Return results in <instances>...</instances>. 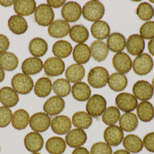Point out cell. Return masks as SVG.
Segmentation results:
<instances>
[{
  "mask_svg": "<svg viewBox=\"0 0 154 154\" xmlns=\"http://www.w3.org/2000/svg\"><path fill=\"white\" fill-rule=\"evenodd\" d=\"M52 88L51 80L48 78L43 77L39 79L36 82L34 86V93L39 97H46L50 94Z\"/></svg>",
  "mask_w": 154,
  "mask_h": 154,
  "instance_id": "cell-36",
  "label": "cell"
},
{
  "mask_svg": "<svg viewBox=\"0 0 154 154\" xmlns=\"http://www.w3.org/2000/svg\"><path fill=\"white\" fill-rule=\"evenodd\" d=\"M47 42L40 38L32 39L29 45V50L31 54L36 57H42L47 53L48 50Z\"/></svg>",
  "mask_w": 154,
  "mask_h": 154,
  "instance_id": "cell-34",
  "label": "cell"
},
{
  "mask_svg": "<svg viewBox=\"0 0 154 154\" xmlns=\"http://www.w3.org/2000/svg\"><path fill=\"white\" fill-rule=\"evenodd\" d=\"M112 63L115 69L122 74H127L132 67V59L127 53L124 52L115 54Z\"/></svg>",
  "mask_w": 154,
  "mask_h": 154,
  "instance_id": "cell-12",
  "label": "cell"
},
{
  "mask_svg": "<svg viewBox=\"0 0 154 154\" xmlns=\"http://www.w3.org/2000/svg\"><path fill=\"white\" fill-rule=\"evenodd\" d=\"M89 33L88 29L81 24L74 25L71 28L69 36L71 39L77 43H82L88 39Z\"/></svg>",
  "mask_w": 154,
  "mask_h": 154,
  "instance_id": "cell-40",
  "label": "cell"
},
{
  "mask_svg": "<svg viewBox=\"0 0 154 154\" xmlns=\"http://www.w3.org/2000/svg\"><path fill=\"white\" fill-rule=\"evenodd\" d=\"M144 39L140 35L133 34L128 37L126 43L128 52L133 56L140 55L143 52L145 49Z\"/></svg>",
  "mask_w": 154,
  "mask_h": 154,
  "instance_id": "cell-19",
  "label": "cell"
},
{
  "mask_svg": "<svg viewBox=\"0 0 154 154\" xmlns=\"http://www.w3.org/2000/svg\"><path fill=\"white\" fill-rule=\"evenodd\" d=\"M36 3L33 0H17L14 5V10L20 16L31 15L36 11Z\"/></svg>",
  "mask_w": 154,
  "mask_h": 154,
  "instance_id": "cell-23",
  "label": "cell"
},
{
  "mask_svg": "<svg viewBox=\"0 0 154 154\" xmlns=\"http://www.w3.org/2000/svg\"><path fill=\"white\" fill-rule=\"evenodd\" d=\"M153 65V61L151 56L147 53H142L134 60L133 70L137 75L144 76L151 72Z\"/></svg>",
  "mask_w": 154,
  "mask_h": 154,
  "instance_id": "cell-5",
  "label": "cell"
},
{
  "mask_svg": "<svg viewBox=\"0 0 154 154\" xmlns=\"http://www.w3.org/2000/svg\"><path fill=\"white\" fill-rule=\"evenodd\" d=\"M43 68V62L41 59L32 57L25 59L21 66L23 72L27 75L38 74L42 71Z\"/></svg>",
  "mask_w": 154,
  "mask_h": 154,
  "instance_id": "cell-21",
  "label": "cell"
},
{
  "mask_svg": "<svg viewBox=\"0 0 154 154\" xmlns=\"http://www.w3.org/2000/svg\"><path fill=\"white\" fill-rule=\"evenodd\" d=\"M136 13L142 20H149L153 16L154 9L152 5L148 3L142 2L138 5Z\"/></svg>",
  "mask_w": 154,
  "mask_h": 154,
  "instance_id": "cell-44",
  "label": "cell"
},
{
  "mask_svg": "<svg viewBox=\"0 0 154 154\" xmlns=\"http://www.w3.org/2000/svg\"><path fill=\"white\" fill-rule=\"evenodd\" d=\"M91 154H112L111 146L106 143L99 142L93 145L91 149Z\"/></svg>",
  "mask_w": 154,
  "mask_h": 154,
  "instance_id": "cell-46",
  "label": "cell"
},
{
  "mask_svg": "<svg viewBox=\"0 0 154 154\" xmlns=\"http://www.w3.org/2000/svg\"><path fill=\"white\" fill-rule=\"evenodd\" d=\"M31 154H41L39 153L35 152V153H32Z\"/></svg>",
  "mask_w": 154,
  "mask_h": 154,
  "instance_id": "cell-57",
  "label": "cell"
},
{
  "mask_svg": "<svg viewBox=\"0 0 154 154\" xmlns=\"http://www.w3.org/2000/svg\"><path fill=\"white\" fill-rule=\"evenodd\" d=\"M19 59L12 52H5L0 55V66L5 70L13 71L18 67Z\"/></svg>",
  "mask_w": 154,
  "mask_h": 154,
  "instance_id": "cell-38",
  "label": "cell"
},
{
  "mask_svg": "<svg viewBox=\"0 0 154 154\" xmlns=\"http://www.w3.org/2000/svg\"><path fill=\"white\" fill-rule=\"evenodd\" d=\"M8 24L10 30L16 35L23 34L28 30V24L26 20L19 15L11 16L8 20Z\"/></svg>",
  "mask_w": 154,
  "mask_h": 154,
  "instance_id": "cell-25",
  "label": "cell"
},
{
  "mask_svg": "<svg viewBox=\"0 0 154 154\" xmlns=\"http://www.w3.org/2000/svg\"><path fill=\"white\" fill-rule=\"evenodd\" d=\"M0 150H1V149H0Z\"/></svg>",
  "mask_w": 154,
  "mask_h": 154,
  "instance_id": "cell-59",
  "label": "cell"
},
{
  "mask_svg": "<svg viewBox=\"0 0 154 154\" xmlns=\"http://www.w3.org/2000/svg\"><path fill=\"white\" fill-rule=\"evenodd\" d=\"M109 74L105 68L97 67L90 70L88 74L89 84L94 88H102L108 82Z\"/></svg>",
  "mask_w": 154,
  "mask_h": 154,
  "instance_id": "cell-2",
  "label": "cell"
},
{
  "mask_svg": "<svg viewBox=\"0 0 154 154\" xmlns=\"http://www.w3.org/2000/svg\"><path fill=\"white\" fill-rule=\"evenodd\" d=\"M72 94L76 100L83 102L89 99L91 95V90L87 83L79 82L72 86Z\"/></svg>",
  "mask_w": 154,
  "mask_h": 154,
  "instance_id": "cell-26",
  "label": "cell"
},
{
  "mask_svg": "<svg viewBox=\"0 0 154 154\" xmlns=\"http://www.w3.org/2000/svg\"><path fill=\"white\" fill-rule=\"evenodd\" d=\"M85 70L82 65L74 64L68 67L65 76L68 81L71 83H77L83 79Z\"/></svg>",
  "mask_w": 154,
  "mask_h": 154,
  "instance_id": "cell-29",
  "label": "cell"
},
{
  "mask_svg": "<svg viewBox=\"0 0 154 154\" xmlns=\"http://www.w3.org/2000/svg\"><path fill=\"white\" fill-rule=\"evenodd\" d=\"M106 101L102 96L98 94L93 95L86 104V110L92 117L100 116L106 108Z\"/></svg>",
  "mask_w": 154,
  "mask_h": 154,
  "instance_id": "cell-4",
  "label": "cell"
},
{
  "mask_svg": "<svg viewBox=\"0 0 154 154\" xmlns=\"http://www.w3.org/2000/svg\"><path fill=\"white\" fill-rule=\"evenodd\" d=\"M110 31L109 24L103 20L95 22L91 28V32L93 37L99 40L106 39L109 35Z\"/></svg>",
  "mask_w": 154,
  "mask_h": 154,
  "instance_id": "cell-31",
  "label": "cell"
},
{
  "mask_svg": "<svg viewBox=\"0 0 154 154\" xmlns=\"http://www.w3.org/2000/svg\"><path fill=\"white\" fill-rule=\"evenodd\" d=\"M152 86L154 90V78L153 79L152 81Z\"/></svg>",
  "mask_w": 154,
  "mask_h": 154,
  "instance_id": "cell-56",
  "label": "cell"
},
{
  "mask_svg": "<svg viewBox=\"0 0 154 154\" xmlns=\"http://www.w3.org/2000/svg\"><path fill=\"white\" fill-rule=\"evenodd\" d=\"M113 154H130L128 151L125 150H119L116 151Z\"/></svg>",
  "mask_w": 154,
  "mask_h": 154,
  "instance_id": "cell-55",
  "label": "cell"
},
{
  "mask_svg": "<svg viewBox=\"0 0 154 154\" xmlns=\"http://www.w3.org/2000/svg\"><path fill=\"white\" fill-rule=\"evenodd\" d=\"M65 69V62L60 58L51 57L46 60L44 63V71L50 77H57L62 75Z\"/></svg>",
  "mask_w": 154,
  "mask_h": 154,
  "instance_id": "cell-10",
  "label": "cell"
},
{
  "mask_svg": "<svg viewBox=\"0 0 154 154\" xmlns=\"http://www.w3.org/2000/svg\"><path fill=\"white\" fill-rule=\"evenodd\" d=\"M51 118L48 114L43 112L34 114L31 117L29 125L36 132L42 133L48 130L51 125Z\"/></svg>",
  "mask_w": 154,
  "mask_h": 154,
  "instance_id": "cell-9",
  "label": "cell"
},
{
  "mask_svg": "<svg viewBox=\"0 0 154 154\" xmlns=\"http://www.w3.org/2000/svg\"><path fill=\"white\" fill-rule=\"evenodd\" d=\"M123 144L127 151L133 153H139L143 147V143L141 138L134 134L127 135L123 140Z\"/></svg>",
  "mask_w": 154,
  "mask_h": 154,
  "instance_id": "cell-28",
  "label": "cell"
},
{
  "mask_svg": "<svg viewBox=\"0 0 154 154\" xmlns=\"http://www.w3.org/2000/svg\"><path fill=\"white\" fill-rule=\"evenodd\" d=\"M120 112L119 109L115 106L108 108L102 116L103 122L108 125H114L119 120Z\"/></svg>",
  "mask_w": 154,
  "mask_h": 154,
  "instance_id": "cell-43",
  "label": "cell"
},
{
  "mask_svg": "<svg viewBox=\"0 0 154 154\" xmlns=\"http://www.w3.org/2000/svg\"><path fill=\"white\" fill-rule=\"evenodd\" d=\"M123 130L116 125L109 126L106 128L104 133V138L106 143L113 146L119 145L124 139Z\"/></svg>",
  "mask_w": 154,
  "mask_h": 154,
  "instance_id": "cell-14",
  "label": "cell"
},
{
  "mask_svg": "<svg viewBox=\"0 0 154 154\" xmlns=\"http://www.w3.org/2000/svg\"><path fill=\"white\" fill-rule=\"evenodd\" d=\"M66 148V142L61 137H53L47 141L46 148L51 154H62Z\"/></svg>",
  "mask_w": 154,
  "mask_h": 154,
  "instance_id": "cell-35",
  "label": "cell"
},
{
  "mask_svg": "<svg viewBox=\"0 0 154 154\" xmlns=\"http://www.w3.org/2000/svg\"><path fill=\"white\" fill-rule=\"evenodd\" d=\"M87 140V135L83 130L75 128L69 132L66 137L67 144L72 148H77L84 145Z\"/></svg>",
  "mask_w": 154,
  "mask_h": 154,
  "instance_id": "cell-18",
  "label": "cell"
},
{
  "mask_svg": "<svg viewBox=\"0 0 154 154\" xmlns=\"http://www.w3.org/2000/svg\"><path fill=\"white\" fill-rule=\"evenodd\" d=\"M12 118L11 110L5 106L0 107V127H5L10 124Z\"/></svg>",
  "mask_w": 154,
  "mask_h": 154,
  "instance_id": "cell-45",
  "label": "cell"
},
{
  "mask_svg": "<svg viewBox=\"0 0 154 154\" xmlns=\"http://www.w3.org/2000/svg\"><path fill=\"white\" fill-rule=\"evenodd\" d=\"M141 37L146 39L154 38V21H148L144 24L140 29Z\"/></svg>",
  "mask_w": 154,
  "mask_h": 154,
  "instance_id": "cell-47",
  "label": "cell"
},
{
  "mask_svg": "<svg viewBox=\"0 0 154 154\" xmlns=\"http://www.w3.org/2000/svg\"><path fill=\"white\" fill-rule=\"evenodd\" d=\"M72 123L74 126L81 129L88 128L92 123L91 116L83 111L76 112L72 117Z\"/></svg>",
  "mask_w": 154,
  "mask_h": 154,
  "instance_id": "cell-41",
  "label": "cell"
},
{
  "mask_svg": "<svg viewBox=\"0 0 154 154\" xmlns=\"http://www.w3.org/2000/svg\"><path fill=\"white\" fill-rule=\"evenodd\" d=\"M126 77L121 73H114L109 78V86L116 92H120L125 89L128 85Z\"/></svg>",
  "mask_w": 154,
  "mask_h": 154,
  "instance_id": "cell-37",
  "label": "cell"
},
{
  "mask_svg": "<svg viewBox=\"0 0 154 154\" xmlns=\"http://www.w3.org/2000/svg\"><path fill=\"white\" fill-rule=\"evenodd\" d=\"M11 86L16 92L21 95H27L30 93L34 86L32 78L23 73H18L11 80Z\"/></svg>",
  "mask_w": 154,
  "mask_h": 154,
  "instance_id": "cell-3",
  "label": "cell"
},
{
  "mask_svg": "<svg viewBox=\"0 0 154 154\" xmlns=\"http://www.w3.org/2000/svg\"><path fill=\"white\" fill-rule=\"evenodd\" d=\"M54 93L58 96L65 97L70 94L71 85L69 81L65 79H58L54 81L53 85Z\"/></svg>",
  "mask_w": 154,
  "mask_h": 154,
  "instance_id": "cell-42",
  "label": "cell"
},
{
  "mask_svg": "<svg viewBox=\"0 0 154 154\" xmlns=\"http://www.w3.org/2000/svg\"><path fill=\"white\" fill-rule=\"evenodd\" d=\"M10 44L8 38L3 34H0V54L6 52L9 49Z\"/></svg>",
  "mask_w": 154,
  "mask_h": 154,
  "instance_id": "cell-49",
  "label": "cell"
},
{
  "mask_svg": "<svg viewBox=\"0 0 154 154\" xmlns=\"http://www.w3.org/2000/svg\"><path fill=\"white\" fill-rule=\"evenodd\" d=\"M143 143L147 151L154 152V132L149 133L144 137Z\"/></svg>",
  "mask_w": 154,
  "mask_h": 154,
  "instance_id": "cell-48",
  "label": "cell"
},
{
  "mask_svg": "<svg viewBox=\"0 0 154 154\" xmlns=\"http://www.w3.org/2000/svg\"><path fill=\"white\" fill-rule=\"evenodd\" d=\"M55 13L48 5L42 4L36 8L34 18L36 22L42 26L47 27L50 25L54 20Z\"/></svg>",
  "mask_w": 154,
  "mask_h": 154,
  "instance_id": "cell-6",
  "label": "cell"
},
{
  "mask_svg": "<svg viewBox=\"0 0 154 154\" xmlns=\"http://www.w3.org/2000/svg\"><path fill=\"white\" fill-rule=\"evenodd\" d=\"M91 54L93 58L98 62L105 60L109 53V50L106 43L102 41L93 42L90 46Z\"/></svg>",
  "mask_w": 154,
  "mask_h": 154,
  "instance_id": "cell-24",
  "label": "cell"
},
{
  "mask_svg": "<svg viewBox=\"0 0 154 154\" xmlns=\"http://www.w3.org/2000/svg\"><path fill=\"white\" fill-rule=\"evenodd\" d=\"M65 107L64 99L58 96H53L50 98L45 102L43 106V110L51 116L57 115L60 114Z\"/></svg>",
  "mask_w": 154,
  "mask_h": 154,
  "instance_id": "cell-15",
  "label": "cell"
},
{
  "mask_svg": "<svg viewBox=\"0 0 154 154\" xmlns=\"http://www.w3.org/2000/svg\"><path fill=\"white\" fill-rule=\"evenodd\" d=\"M15 1L14 0H10V1H4V0H0V5L4 7H9L11 6L14 3H15Z\"/></svg>",
  "mask_w": 154,
  "mask_h": 154,
  "instance_id": "cell-52",
  "label": "cell"
},
{
  "mask_svg": "<svg viewBox=\"0 0 154 154\" xmlns=\"http://www.w3.org/2000/svg\"><path fill=\"white\" fill-rule=\"evenodd\" d=\"M70 31V24L66 21L62 20H56L53 22L48 29L50 36L56 39L66 37Z\"/></svg>",
  "mask_w": 154,
  "mask_h": 154,
  "instance_id": "cell-13",
  "label": "cell"
},
{
  "mask_svg": "<svg viewBox=\"0 0 154 154\" xmlns=\"http://www.w3.org/2000/svg\"><path fill=\"white\" fill-rule=\"evenodd\" d=\"M135 97L139 100L145 101L152 98L154 95V89L152 85L146 80H138L133 88Z\"/></svg>",
  "mask_w": 154,
  "mask_h": 154,
  "instance_id": "cell-8",
  "label": "cell"
},
{
  "mask_svg": "<svg viewBox=\"0 0 154 154\" xmlns=\"http://www.w3.org/2000/svg\"><path fill=\"white\" fill-rule=\"evenodd\" d=\"M29 115L27 111L20 109L14 112L12 118L11 123L15 129L21 130L25 129L29 124Z\"/></svg>",
  "mask_w": 154,
  "mask_h": 154,
  "instance_id": "cell-30",
  "label": "cell"
},
{
  "mask_svg": "<svg viewBox=\"0 0 154 154\" xmlns=\"http://www.w3.org/2000/svg\"><path fill=\"white\" fill-rule=\"evenodd\" d=\"M24 143L28 151L35 153L42 149L44 145V140L40 134L37 132H31L25 136Z\"/></svg>",
  "mask_w": 154,
  "mask_h": 154,
  "instance_id": "cell-16",
  "label": "cell"
},
{
  "mask_svg": "<svg viewBox=\"0 0 154 154\" xmlns=\"http://www.w3.org/2000/svg\"><path fill=\"white\" fill-rule=\"evenodd\" d=\"M73 48L71 43L66 40L58 41L52 47V52L56 57L61 58H67L71 54Z\"/></svg>",
  "mask_w": 154,
  "mask_h": 154,
  "instance_id": "cell-39",
  "label": "cell"
},
{
  "mask_svg": "<svg viewBox=\"0 0 154 154\" xmlns=\"http://www.w3.org/2000/svg\"><path fill=\"white\" fill-rule=\"evenodd\" d=\"M148 49L149 52L154 57V38L148 42Z\"/></svg>",
  "mask_w": 154,
  "mask_h": 154,
  "instance_id": "cell-53",
  "label": "cell"
},
{
  "mask_svg": "<svg viewBox=\"0 0 154 154\" xmlns=\"http://www.w3.org/2000/svg\"><path fill=\"white\" fill-rule=\"evenodd\" d=\"M104 5L98 1H91L86 3L82 9L84 19L91 22L97 21L105 14Z\"/></svg>",
  "mask_w": 154,
  "mask_h": 154,
  "instance_id": "cell-1",
  "label": "cell"
},
{
  "mask_svg": "<svg viewBox=\"0 0 154 154\" xmlns=\"http://www.w3.org/2000/svg\"><path fill=\"white\" fill-rule=\"evenodd\" d=\"M5 77V72L2 68L0 67V83L2 82Z\"/></svg>",
  "mask_w": 154,
  "mask_h": 154,
  "instance_id": "cell-54",
  "label": "cell"
},
{
  "mask_svg": "<svg viewBox=\"0 0 154 154\" xmlns=\"http://www.w3.org/2000/svg\"><path fill=\"white\" fill-rule=\"evenodd\" d=\"M72 154H90V153L87 148L83 147H79L75 149Z\"/></svg>",
  "mask_w": 154,
  "mask_h": 154,
  "instance_id": "cell-51",
  "label": "cell"
},
{
  "mask_svg": "<svg viewBox=\"0 0 154 154\" xmlns=\"http://www.w3.org/2000/svg\"><path fill=\"white\" fill-rule=\"evenodd\" d=\"M150 2H152L153 3H154V1H150Z\"/></svg>",
  "mask_w": 154,
  "mask_h": 154,
  "instance_id": "cell-58",
  "label": "cell"
},
{
  "mask_svg": "<svg viewBox=\"0 0 154 154\" xmlns=\"http://www.w3.org/2000/svg\"><path fill=\"white\" fill-rule=\"evenodd\" d=\"M74 60L77 63L84 64L89 61L91 51L89 48L85 43H79L76 45L73 52Z\"/></svg>",
  "mask_w": 154,
  "mask_h": 154,
  "instance_id": "cell-32",
  "label": "cell"
},
{
  "mask_svg": "<svg viewBox=\"0 0 154 154\" xmlns=\"http://www.w3.org/2000/svg\"><path fill=\"white\" fill-rule=\"evenodd\" d=\"M119 124L120 128L123 131L133 132L138 126V119L135 114L128 112L122 115L119 119Z\"/></svg>",
  "mask_w": 154,
  "mask_h": 154,
  "instance_id": "cell-27",
  "label": "cell"
},
{
  "mask_svg": "<svg viewBox=\"0 0 154 154\" xmlns=\"http://www.w3.org/2000/svg\"><path fill=\"white\" fill-rule=\"evenodd\" d=\"M66 1H53V0H48L47 1L48 4L51 7L54 8H58L64 5Z\"/></svg>",
  "mask_w": 154,
  "mask_h": 154,
  "instance_id": "cell-50",
  "label": "cell"
},
{
  "mask_svg": "<svg viewBox=\"0 0 154 154\" xmlns=\"http://www.w3.org/2000/svg\"><path fill=\"white\" fill-rule=\"evenodd\" d=\"M19 101L18 94L12 88L5 86L0 89V102L5 106L13 107Z\"/></svg>",
  "mask_w": 154,
  "mask_h": 154,
  "instance_id": "cell-20",
  "label": "cell"
},
{
  "mask_svg": "<svg viewBox=\"0 0 154 154\" xmlns=\"http://www.w3.org/2000/svg\"><path fill=\"white\" fill-rule=\"evenodd\" d=\"M137 114L140 120L148 122L152 120L154 117V108L153 105L148 101H143L137 105Z\"/></svg>",
  "mask_w": 154,
  "mask_h": 154,
  "instance_id": "cell-33",
  "label": "cell"
},
{
  "mask_svg": "<svg viewBox=\"0 0 154 154\" xmlns=\"http://www.w3.org/2000/svg\"><path fill=\"white\" fill-rule=\"evenodd\" d=\"M82 10L81 7L78 3L68 2L62 7L61 15L67 22H75L80 18Z\"/></svg>",
  "mask_w": 154,
  "mask_h": 154,
  "instance_id": "cell-11",
  "label": "cell"
},
{
  "mask_svg": "<svg viewBox=\"0 0 154 154\" xmlns=\"http://www.w3.org/2000/svg\"><path fill=\"white\" fill-rule=\"evenodd\" d=\"M51 129L57 134L64 135L69 133L71 127V122L66 116H58L53 118L51 123Z\"/></svg>",
  "mask_w": 154,
  "mask_h": 154,
  "instance_id": "cell-17",
  "label": "cell"
},
{
  "mask_svg": "<svg viewBox=\"0 0 154 154\" xmlns=\"http://www.w3.org/2000/svg\"><path fill=\"white\" fill-rule=\"evenodd\" d=\"M107 46L112 52H121L125 48L126 40L125 36L119 33H111L107 39Z\"/></svg>",
  "mask_w": 154,
  "mask_h": 154,
  "instance_id": "cell-22",
  "label": "cell"
},
{
  "mask_svg": "<svg viewBox=\"0 0 154 154\" xmlns=\"http://www.w3.org/2000/svg\"><path fill=\"white\" fill-rule=\"evenodd\" d=\"M116 104L118 108L123 112L134 111L137 107L138 102L136 98L130 93H121L116 98Z\"/></svg>",
  "mask_w": 154,
  "mask_h": 154,
  "instance_id": "cell-7",
  "label": "cell"
}]
</instances>
